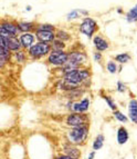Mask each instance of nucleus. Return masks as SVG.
I'll use <instances>...</instances> for the list:
<instances>
[{
    "instance_id": "f8f14e48",
    "label": "nucleus",
    "mask_w": 137,
    "mask_h": 159,
    "mask_svg": "<svg viewBox=\"0 0 137 159\" xmlns=\"http://www.w3.org/2000/svg\"><path fill=\"white\" fill-rule=\"evenodd\" d=\"M5 43H6V47L9 51L11 52H16V51L21 50V43L19 41L18 37H9V38H5Z\"/></svg>"
},
{
    "instance_id": "2f4dec72",
    "label": "nucleus",
    "mask_w": 137,
    "mask_h": 159,
    "mask_svg": "<svg viewBox=\"0 0 137 159\" xmlns=\"http://www.w3.org/2000/svg\"><path fill=\"white\" fill-rule=\"evenodd\" d=\"M54 159H73V158H71V157L66 156V155L62 154V152H59V154L56 155V157H54Z\"/></svg>"
},
{
    "instance_id": "aec40b11",
    "label": "nucleus",
    "mask_w": 137,
    "mask_h": 159,
    "mask_svg": "<svg viewBox=\"0 0 137 159\" xmlns=\"http://www.w3.org/2000/svg\"><path fill=\"white\" fill-rule=\"evenodd\" d=\"M19 28V31L20 34H24V32H31L32 30L35 28L33 22H29V21H21V22H17Z\"/></svg>"
},
{
    "instance_id": "b1692460",
    "label": "nucleus",
    "mask_w": 137,
    "mask_h": 159,
    "mask_svg": "<svg viewBox=\"0 0 137 159\" xmlns=\"http://www.w3.org/2000/svg\"><path fill=\"white\" fill-rule=\"evenodd\" d=\"M65 47H66L65 43L56 39V38L53 40V43H51V49H52V50H64Z\"/></svg>"
},
{
    "instance_id": "7c9ffc66",
    "label": "nucleus",
    "mask_w": 137,
    "mask_h": 159,
    "mask_svg": "<svg viewBox=\"0 0 137 159\" xmlns=\"http://www.w3.org/2000/svg\"><path fill=\"white\" fill-rule=\"evenodd\" d=\"M93 59H94L95 62H101L103 59V56H102V53L98 52V51H96V52L93 53Z\"/></svg>"
},
{
    "instance_id": "423d86ee",
    "label": "nucleus",
    "mask_w": 137,
    "mask_h": 159,
    "mask_svg": "<svg viewBox=\"0 0 137 159\" xmlns=\"http://www.w3.org/2000/svg\"><path fill=\"white\" fill-rule=\"evenodd\" d=\"M91 107L90 97H82L80 100L70 101L66 102V109L70 112H79V114H87Z\"/></svg>"
},
{
    "instance_id": "f3484780",
    "label": "nucleus",
    "mask_w": 137,
    "mask_h": 159,
    "mask_svg": "<svg viewBox=\"0 0 137 159\" xmlns=\"http://www.w3.org/2000/svg\"><path fill=\"white\" fill-rule=\"evenodd\" d=\"M128 119L137 125V100L132 99L128 102Z\"/></svg>"
},
{
    "instance_id": "393cba45",
    "label": "nucleus",
    "mask_w": 137,
    "mask_h": 159,
    "mask_svg": "<svg viewBox=\"0 0 137 159\" xmlns=\"http://www.w3.org/2000/svg\"><path fill=\"white\" fill-rule=\"evenodd\" d=\"M56 38L61 40V41H63V43H65V41H68V40L71 39V36H70V34L64 31V30H58L56 32Z\"/></svg>"
},
{
    "instance_id": "c756f323",
    "label": "nucleus",
    "mask_w": 137,
    "mask_h": 159,
    "mask_svg": "<svg viewBox=\"0 0 137 159\" xmlns=\"http://www.w3.org/2000/svg\"><path fill=\"white\" fill-rule=\"evenodd\" d=\"M116 90L118 91L119 93H124L126 91V85H125L124 82L117 81V84H116Z\"/></svg>"
},
{
    "instance_id": "20e7f679",
    "label": "nucleus",
    "mask_w": 137,
    "mask_h": 159,
    "mask_svg": "<svg viewBox=\"0 0 137 159\" xmlns=\"http://www.w3.org/2000/svg\"><path fill=\"white\" fill-rule=\"evenodd\" d=\"M51 50H52L51 45L37 41L27 50V53H28V58H30L31 60H39L47 57L51 52Z\"/></svg>"
},
{
    "instance_id": "4be33fe9",
    "label": "nucleus",
    "mask_w": 137,
    "mask_h": 159,
    "mask_svg": "<svg viewBox=\"0 0 137 159\" xmlns=\"http://www.w3.org/2000/svg\"><path fill=\"white\" fill-rule=\"evenodd\" d=\"M126 20L128 22H135L137 21V3L134 8H132L131 10L127 12L126 15Z\"/></svg>"
},
{
    "instance_id": "72a5a7b5",
    "label": "nucleus",
    "mask_w": 137,
    "mask_h": 159,
    "mask_svg": "<svg viewBox=\"0 0 137 159\" xmlns=\"http://www.w3.org/2000/svg\"><path fill=\"white\" fill-rule=\"evenodd\" d=\"M27 10H31V7H30V6H28V7H27Z\"/></svg>"
},
{
    "instance_id": "6e6552de",
    "label": "nucleus",
    "mask_w": 137,
    "mask_h": 159,
    "mask_svg": "<svg viewBox=\"0 0 137 159\" xmlns=\"http://www.w3.org/2000/svg\"><path fill=\"white\" fill-rule=\"evenodd\" d=\"M96 30H98V24L94 19L90 18V17H85L80 25V32L84 34L89 39L93 37V34H95Z\"/></svg>"
},
{
    "instance_id": "c85d7f7f",
    "label": "nucleus",
    "mask_w": 137,
    "mask_h": 159,
    "mask_svg": "<svg viewBox=\"0 0 137 159\" xmlns=\"http://www.w3.org/2000/svg\"><path fill=\"white\" fill-rule=\"evenodd\" d=\"M34 30H48V31H54L56 28H54V26H52V25L42 24V25H38V26L34 28Z\"/></svg>"
},
{
    "instance_id": "7ed1b4c3",
    "label": "nucleus",
    "mask_w": 137,
    "mask_h": 159,
    "mask_svg": "<svg viewBox=\"0 0 137 159\" xmlns=\"http://www.w3.org/2000/svg\"><path fill=\"white\" fill-rule=\"evenodd\" d=\"M89 136H90V126L79 128H68V130L65 134L66 143L77 147L86 145Z\"/></svg>"
},
{
    "instance_id": "cd10ccee",
    "label": "nucleus",
    "mask_w": 137,
    "mask_h": 159,
    "mask_svg": "<svg viewBox=\"0 0 137 159\" xmlns=\"http://www.w3.org/2000/svg\"><path fill=\"white\" fill-rule=\"evenodd\" d=\"M106 70H107L110 74H116L117 72V64L116 61L114 60H110L106 64Z\"/></svg>"
},
{
    "instance_id": "bb28decb",
    "label": "nucleus",
    "mask_w": 137,
    "mask_h": 159,
    "mask_svg": "<svg viewBox=\"0 0 137 159\" xmlns=\"http://www.w3.org/2000/svg\"><path fill=\"white\" fill-rule=\"evenodd\" d=\"M80 13H83V15H89L86 10H72L71 12L68 13L66 19L68 20H74V19H77L80 17Z\"/></svg>"
},
{
    "instance_id": "a211bd4d",
    "label": "nucleus",
    "mask_w": 137,
    "mask_h": 159,
    "mask_svg": "<svg viewBox=\"0 0 137 159\" xmlns=\"http://www.w3.org/2000/svg\"><path fill=\"white\" fill-rule=\"evenodd\" d=\"M27 59H28V53H27L26 50H23V49L13 52L12 57H11V60H15L17 64H24L27 61Z\"/></svg>"
},
{
    "instance_id": "1a4fd4ad",
    "label": "nucleus",
    "mask_w": 137,
    "mask_h": 159,
    "mask_svg": "<svg viewBox=\"0 0 137 159\" xmlns=\"http://www.w3.org/2000/svg\"><path fill=\"white\" fill-rule=\"evenodd\" d=\"M61 152L68 157H71V158H73V159H80L82 156V151H81V149H80V147L71 145V143H66V141L62 145V150H61Z\"/></svg>"
},
{
    "instance_id": "dca6fc26",
    "label": "nucleus",
    "mask_w": 137,
    "mask_h": 159,
    "mask_svg": "<svg viewBox=\"0 0 137 159\" xmlns=\"http://www.w3.org/2000/svg\"><path fill=\"white\" fill-rule=\"evenodd\" d=\"M129 139V134H128V130L124 127V126H122L117 129L116 131V141L118 145H125V143L128 141Z\"/></svg>"
},
{
    "instance_id": "6ab92c4d",
    "label": "nucleus",
    "mask_w": 137,
    "mask_h": 159,
    "mask_svg": "<svg viewBox=\"0 0 137 159\" xmlns=\"http://www.w3.org/2000/svg\"><path fill=\"white\" fill-rule=\"evenodd\" d=\"M104 143H105V137H104V135H103V134H98V135L94 138V140H93V143H92L93 150L98 151V150H100V149H102L103 146H104Z\"/></svg>"
},
{
    "instance_id": "a878e982",
    "label": "nucleus",
    "mask_w": 137,
    "mask_h": 159,
    "mask_svg": "<svg viewBox=\"0 0 137 159\" xmlns=\"http://www.w3.org/2000/svg\"><path fill=\"white\" fill-rule=\"evenodd\" d=\"M115 60L119 64H126L131 60V55L127 52H123V53H118L115 56Z\"/></svg>"
},
{
    "instance_id": "412c9836",
    "label": "nucleus",
    "mask_w": 137,
    "mask_h": 159,
    "mask_svg": "<svg viewBox=\"0 0 137 159\" xmlns=\"http://www.w3.org/2000/svg\"><path fill=\"white\" fill-rule=\"evenodd\" d=\"M113 117L115 118V120L122 122V124H127V121H128V117H127L126 115L123 114V112H122L121 110H118V109H116V110L113 111Z\"/></svg>"
},
{
    "instance_id": "5701e85b",
    "label": "nucleus",
    "mask_w": 137,
    "mask_h": 159,
    "mask_svg": "<svg viewBox=\"0 0 137 159\" xmlns=\"http://www.w3.org/2000/svg\"><path fill=\"white\" fill-rule=\"evenodd\" d=\"M103 99H104V101H105L106 105H107L108 108L111 109L112 111H114V110L117 109V105H116V102L114 101L113 97H111V96H108V95H105V96H103Z\"/></svg>"
},
{
    "instance_id": "4468645a",
    "label": "nucleus",
    "mask_w": 137,
    "mask_h": 159,
    "mask_svg": "<svg viewBox=\"0 0 137 159\" xmlns=\"http://www.w3.org/2000/svg\"><path fill=\"white\" fill-rule=\"evenodd\" d=\"M93 45H94L95 49L98 52H102V51H106L110 48V43L106 39H104L103 37L96 34L94 38H93Z\"/></svg>"
},
{
    "instance_id": "473e14b6",
    "label": "nucleus",
    "mask_w": 137,
    "mask_h": 159,
    "mask_svg": "<svg viewBox=\"0 0 137 159\" xmlns=\"http://www.w3.org/2000/svg\"><path fill=\"white\" fill-rule=\"evenodd\" d=\"M95 154H96V151L95 150H91L87 155V158L86 159H94L95 158Z\"/></svg>"
},
{
    "instance_id": "ddd939ff",
    "label": "nucleus",
    "mask_w": 137,
    "mask_h": 159,
    "mask_svg": "<svg viewBox=\"0 0 137 159\" xmlns=\"http://www.w3.org/2000/svg\"><path fill=\"white\" fill-rule=\"evenodd\" d=\"M0 26L2 27L3 29L7 30L12 37H18L19 34H20L18 25L16 22L9 21V20H3V21H0Z\"/></svg>"
},
{
    "instance_id": "f257e3e1",
    "label": "nucleus",
    "mask_w": 137,
    "mask_h": 159,
    "mask_svg": "<svg viewBox=\"0 0 137 159\" xmlns=\"http://www.w3.org/2000/svg\"><path fill=\"white\" fill-rule=\"evenodd\" d=\"M91 79V71L87 68H79L68 74H64L58 82V88L60 90L71 91L77 88H83L86 86Z\"/></svg>"
},
{
    "instance_id": "39448f33",
    "label": "nucleus",
    "mask_w": 137,
    "mask_h": 159,
    "mask_svg": "<svg viewBox=\"0 0 137 159\" xmlns=\"http://www.w3.org/2000/svg\"><path fill=\"white\" fill-rule=\"evenodd\" d=\"M65 125L68 128H79L90 126V116L87 114L70 112L65 117Z\"/></svg>"
},
{
    "instance_id": "9b49d317",
    "label": "nucleus",
    "mask_w": 137,
    "mask_h": 159,
    "mask_svg": "<svg viewBox=\"0 0 137 159\" xmlns=\"http://www.w3.org/2000/svg\"><path fill=\"white\" fill-rule=\"evenodd\" d=\"M19 41L21 43V47L23 50H28L30 47L34 43L35 41V36L32 32H24V34H20L19 36Z\"/></svg>"
},
{
    "instance_id": "2eb2a0df",
    "label": "nucleus",
    "mask_w": 137,
    "mask_h": 159,
    "mask_svg": "<svg viewBox=\"0 0 137 159\" xmlns=\"http://www.w3.org/2000/svg\"><path fill=\"white\" fill-rule=\"evenodd\" d=\"M11 57H12L11 51H9L7 48L0 47V70H2L10 62Z\"/></svg>"
},
{
    "instance_id": "f03ea898",
    "label": "nucleus",
    "mask_w": 137,
    "mask_h": 159,
    "mask_svg": "<svg viewBox=\"0 0 137 159\" xmlns=\"http://www.w3.org/2000/svg\"><path fill=\"white\" fill-rule=\"evenodd\" d=\"M86 61H87V56L84 51H81V50L70 51L66 62L62 67H60L62 76H63L64 74L73 71L75 69L82 68V67L86 64Z\"/></svg>"
},
{
    "instance_id": "f704fd0d",
    "label": "nucleus",
    "mask_w": 137,
    "mask_h": 159,
    "mask_svg": "<svg viewBox=\"0 0 137 159\" xmlns=\"http://www.w3.org/2000/svg\"><path fill=\"white\" fill-rule=\"evenodd\" d=\"M85 159H86V158H85Z\"/></svg>"
},
{
    "instance_id": "9d476101",
    "label": "nucleus",
    "mask_w": 137,
    "mask_h": 159,
    "mask_svg": "<svg viewBox=\"0 0 137 159\" xmlns=\"http://www.w3.org/2000/svg\"><path fill=\"white\" fill-rule=\"evenodd\" d=\"M34 36L39 43H49V45H51L53 43V40L56 39V32L48 31V30H35Z\"/></svg>"
},
{
    "instance_id": "0eeeda50",
    "label": "nucleus",
    "mask_w": 137,
    "mask_h": 159,
    "mask_svg": "<svg viewBox=\"0 0 137 159\" xmlns=\"http://www.w3.org/2000/svg\"><path fill=\"white\" fill-rule=\"evenodd\" d=\"M68 52L65 50H51L47 56L48 64L53 67H62L68 60Z\"/></svg>"
}]
</instances>
